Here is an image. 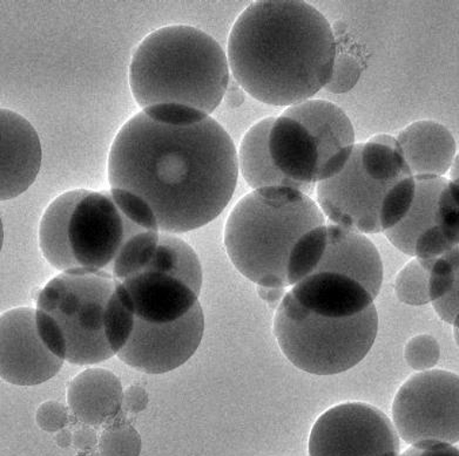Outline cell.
<instances>
[{
    "instance_id": "1",
    "label": "cell",
    "mask_w": 459,
    "mask_h": 456,
    "mask_svg": "<svg viewBox=\"0 0 459 456\" xmlns=\"http://www.w3.org/2000/svg\"><path fill=\"white\" fill-rule=\"evenodd\" d=\"M238 175L233 140L211 116L174 123L142 110L120 129L109 151L111 187L145 201L167 234L199 229L218 218L234 195Z\"/></svg>"
},
{
    "instance_id": "2",
    "label": "cell",
    "mask_w": 459,
    "mask_h": 456,
    "mask_svg": "<svg viewBox=\"0 0 459 456\" xmlns=\"http://www.w3.org/2000/svg\"><path fill=\"white\" fill-rule=\"evenodd\" d=\"M335 33L327 18L299 0H259L238 16L229 39L230 71L255 100L293 106L329 82Z\"/></svg>"
},
{
    "instance_id": "3",
    "label": "cell",
    "mask_w": 459,
    "mask_h": 456,
    "mask_svg": "<svg viewBox=\"0 0 459 456\" xmlns=\"http://www.w3.org/2000/svg\"><path fill=\"white\" fill-rule=\"evenodd\" d=\"M143 230H159L153 211L127 190L77 189L56 197L40 220L39 245L59 271L72 269L111 273L125 243Z\"/></svg>"
},
{
    "instance_id": "4",
    "label": "cell",
    "mask_w": 459,
    "mask_h": 456,
    "mask_svg": "<svg viewBox=\"0 0 459 456\" xmlns=\"http://www.w3.org/2000/svg\"><path fill=\"white\" fill-rule=\"evenodd\" d=\"M230 65L221 45L201 30L166 26L136 48L130 85L143 109L176 104L211 116L225 97Z\"/></svg>"
},
{
    "instance_id": "5",
    "label": "cell",
    "mask_w": 459,
    "mask_h": 456,
    "mask_svg": "<svg viewBox=\"0 0 459 456\" xmlns=\"http://www.w3.org/2000/svg\"><path fill=\"white\" fill-rule=\"evenodd\" d=\"M324 224L327 222L318 204L299 190H253L227 219V254L234 267L257 287L286 288L288 258L296 242Z\"/></svg>"
},
{
    "instance_id": "6",
    "label": "cell",
    "mask_w": 459,
    "mask_h": 456,
    "mask_svg": "<svg viewBox=\"0 0 459 456\" xmlns=\"http://www.w3.org/2000/svg\"><path fill=\"white\" fill-rule=\"evenodd\" d=\"M317 204L336 226L361 234L392 229L415 197V177L401 147L373 142L355 144L344 169L316 185Z\"/></svg>"
},
{
    "instance_id": "7",
    "label": "cell",
    "mask_w": 459,
    "mask_h": 456,
    "mask_svg": "<svg viewBox=\"0 0 459 456\" xmlns=\"http://www.w3.org/2000/svg\"><path fill=\"white\" fill-rule=\"evenodd\" d=\"M377 306L347 318H329L303 309L286 294L276 310L274 334L288 360L315 375L351 370L369 353L377 340Z\"/></svg>"
},
{
    "instance_id": "8",
    "label": "cell",
    "mask_w": 459,
    "mask_h": 456,
    "mask_svg": "<svg viewBox=\"0 0 459 456\" xmlns=\"http://www.w3.org/2000/svg\"><path fill=\"white\" fill-rule=\"evenodd\" d=\"M119 282L109 272L72 269L41 288L37 309L47 311L62 326L67 340L66 362L83 366L115 357L104 336V313Z\"/></svg>"
},
{
    "instance_id": "9",
    "label": "cell",
    "mask_w": 459,
    "mask_h": 456,
    "mask_svg": "<svg viewBox=\"0 0 459 456\" xmlns=\"http://www.w3.org/2000/svg\"><path fill=\"white\" fill-rule=\"evenodd\" d=\"M458 375L430 370L412 375L393 404L394 427L409 444L423 441L458 443Z\"/></svg>"
},
{
    "instance_id": "10",
    "label": "cell",
    "mask_w": 459,
    "mask_h": 456,
    "mask_svg": "<svg viewBox=\"0 0 459 456\" xmlns=\"http://www.w3.org/2000/svg\"><path fill=\"white\" fill-rule=\"evenodd\" d=\"M400 436L382 410L344 402L325 410L309 436V456H398Z\"/></svg>"
},
{
    "instance_id": "11",
    "label": "cell",
    "mask_w": 459,
    "mask_h": 456,
    "mask_svg": "<svg viewBox=\"0 0 459 456\" xmlns=\"http://www.w3.org/2000/svg\"><path fill=\"white\" fill-rule=\"evenodd\" d=\"M204 315L197 303L191 313L170 324H150L135 317L134 330L117 358L147 374L177 370L195 356L203 340Z\"/></svg>"
},
{
    "instance_id": "12",
    "label": "cell",
    "mask_w": 459,
    "mask_h": 456,
    "mask_svg": "<svg viewBox=\"0 0 459 456\" xmlns=\"http://www.w3.org/2000/svg\"><path fill=\"white\" fill-rule=\"evenodd\" d=\"M63 360L51 355L36 329V309L16 307L0 314V378L29 387L59 374Z\"/></svg>"
},
{
    "instance_id": "13",
    "label": "cell",
    "mask_w": 459,
    "mask_h": 456,
    "mask_svg": "<svg viewBox=\"0 0 459 456\" xmlns=\"http://www.w3.org/2000/svg\"><path fill=\"white\" fill-rule=\"evenodd\" d=\"M282 116L305 126L316 144V185L342 172L356 144L354 126L343 109L329 101L307 100L290 106Z\"/></svg>"
},
{
    "instance_id": "14",
    "label": "cell",
    "mask_w": 459,
    "mask_h": 456,
    "mask_svg": "<svg viewBox=\"0 0 459 456\" xmlns=\"http://www.w3.org/2000/svg\"><path fill=\"white\" fill-rule=\"evenodd\" d=\"M43 150L36 129L13 110L0 108V201L16 199L36 181Z\"/></svg>"
},
{
    "instance_id": "15",
    "label": "cell",
    "mask_w": 459,
    "mask_h": 456,
    "mask_svg": "<svg viewBox=\"0 0 459 456\" xmlns=\"http://www.w3.org/2000/svg\"><path fill=\"white\" fill-rule=\"evenodd\" d=\"M130 292L135 317L150 324L179 321L199 303V296L176 277L142 271L121 282Z\"/></svg>"
},
{
    "instance_id": "16",
    "label": "cell",
    "mask_w": 459,
    "mask_h": 456,
    "mask_svg": "<svg viewBox=\"0 0 459 456\" xmlns=\"http://www.w3.org/2000/svg\"><path fill=\"white\" fill-rule=\"evenodd\" d=\"M327 249L314 273L333 272L361 284L377 298L383 282L381 254L369 238L358 231L327 224ZM313 275V273H312Z\"/></svg>"
},
{
    "instance_id": "17",
    "label": "cell",
    "mask_w": 459,
    "mask_h": 456,
    "mask_svg": "<svg viewBox=\"0 0 459 456\" xmlns=\"http://www.w3.org/2000/svg\"><path fill=\"white\" fill-rule=\"evenodd\" d=\"M288 294L303 309L329 318L354 317L375 305L361 284L333 272L313 273Z\"/></svg>"
},
{
    "instance_id": "18",
    "label": "cell",
    "mask_w": 459,
    "mask_h": 456,
    "mask_svg": "<svg viewBox=\"0 0 459 456\" xmlns=\"http://www.w3.org/2000/svg\"><path fill=\"white\" fill-rule=\"evenodd\" d=\"M268 150L276 169L310 194L316 188L317 148L305 126L281 114L268 135Z\"/></svg>"
},
{
    "instance_id": "19",
    "label": "cell",
    "mask_w": 459,
    "mask_h": 456,
    "mask_svg": "<svg viewBox=\"0 0 459 456\" xmlns=\"http://www.w3.org/2000/svg\"><path fill=\"white\" fill-rule=\"evenodd\" d=\"M396 140L413 177H444L457 157L453 133L436 121H416L402 129Z\"/></svg>"
},
{
    "instance_id": "20",
    "label": "cell",
    "mask_w": 459,
    "mask_h": 456,
    "mask_svg": "<svg viewBox=\"0 0 459 456\" xmlns=\"http://www.w3.org/2000/svg\"><path fill=\"white\" fill-rule=\"evenodd\" d=\"M123 394V385L113 372L89 368L71 380L68 409L75 419L98 429L121 412Z\"/></svg>"
},
{
    "instance_id": "21",
    "label": "cell",
    "mask_w": 459,
    "mask_h": 456,
    "mask_svg": "<svg viewBox=\"0 0 459 456\" xmlns=\"http://www.w3.org/2000/svg\"><path fill=\"white\" fill-rule=\"evenodd\" d=\"M416 192L408 214L392 229L385 231L389 242L400 252L412 256L417 239L436 227L442 228L444 233L454 242L446 229L444 214L439 196L447 184L446 177L415 176Z\"/></svg>"
},
{
    "instance_id": "22",
    "label": "cell",
    "mask_w": 459,
    "mask_h": 456,
    "mask_svg": "<svg viewBox=\"0 0 459 456\" xmlns=\"http://www.w3.org/2000/svg\"><path fill=\"white\" fill-rule=\"evenodd\" d=\"M274 116L264 117L248 129L238 148V165L247 184L254 190L267 187H288L309 195L301 185L284 177L276 169L268 150V135Z\"/></svg>"
},
{
    "instance_id": "23",
    "label": "cell",
    "mask_w": 459,
    "mask_h": 456,
    "mask_svg": "<svg viewBox=\"0 0 459 456\" xmlns=\"http://www.w3.org/2000/svg\"><path fill=\"white\" fill-rule=\"evenodd\" d=\"M143 271L176 277L187 284L197 296L203 288V267L199 256L188 243L173 234H160L153 260Z\"/></svg>"
},
{
    "instance_id": "24",
    "label": "cell",
    "mask_w": 459,
    "mask_h": 456,
    "mask_svg": "<svg viewBox=\"0 0 459 456\" xmlns=\"http://www.w3.org/2000/svg\"><path fill=\"white\" fill-rule=\"evenodd\" d=\"M134 325V306L130 292L119 282L109 296L104 313V336L113 355L117 356L128 343Z\"/></svg>"
},
{
    "instance_id": "25",
    "label": "cell",
    "mask_w": 459,
    "mask_h": 456,
    "mask_svg": "<svg viewBox=\"0 0 459 456\" xmlns=\"http://www.w3.org/2000/svg\"><path fill=\"white\" fill-rule=\"evenodd\" d=\"M327 224L314 228L296 242L288 258L286 275L288 287L290 285L294 287L295 284L315 272L327 249Z\"/></svg>"
},
{
    "instance_id": "26",
    "label": "cell",
    "mask_w": 459,
    "mask_h": 456,
    "mask_svg": "<svg viewBox=\"0 0 459 456\" xmlns=\"http://www.w3.org/2000/svg\"><path fill=\"white\" fill-rule=\"evenodd\" d=\"M159 237V230H143L133 235L117 254L111 275L123 282L128 277L143 271L157 252Z\"/></svg>"
},
{
    "instance_id": "27",
    "label": "cell",
    "mask_w": 459,
    "mask_h": 456,
    "mask_svg": "<svg viewBox=\"0 0 459 456\" xmlns=\"http://www.w3.org/2000/svg\"><path fill=\"white\" fill-rule=\"evenodd\" d=\"M142 448V436L123 410L102 426L98 443L101 456H140Z\"/></svg>"
},
{
    "instance_id": "28",
    "label": "cell",
    "mask_w": 459,
    "mask_h": 456,
    "mask_svg": "<svg viewBox=\"0 0 459 456\" xmlns=\"http://www.w3.org/2000/svg\"><path fill=\"white\" fill-rule=\"evenodd\" d=\"M394 291L398 299L408 305L420 306L430 303L428 265L419 258H413L398 272Z\"/></svg>"
},
{
    "instance_id": "29",
    "label": "cell",
    "mask_w": 459,
    "mask_h": 456,
    "mask_svg": "<svg viewBox=\"0 0 459 456\" xmlns=\"http://www.w3.org/2000/svg\"><path fill=\"white\" fill-rule=\"evenodd\" d=\"M336 43V41H335ZM366 65L359 56L348 52V48L336 43L335 60L332 75L325 89L330 93L343 94L354 89L363 73Z\"/></svg>"
},
{
    "instance_id": "30",
    "label": "cell",
    "mask_w": 459,
    "mask_h": 456,
    "mask_svg": "<svg viewBox=\"0 0 459 456\" xmlns=\"http://www.w3.org/2000/svg\"><path fill=\"white\" fill-rule=\"evenodd\" d=\"M404 358L415 371H430L441 358V348L435 337L430 334H419L405 345Z\"/></svg>"
},
{
    "instance_id": "31",
    "label": "cell",
    "mask_w": 459,
    "mask_h": 456,
    "mask_svg": "<svg viewBox=\"0 0 459 456\" xmlns=\"http://www.w3.org/2000/svg\"><path fill=\"white\" fill-rule=\"evenodd\" d=\"M36 329L41 343L51 355L65 362L67 340L65 333L53 315L47 311L36 309Z\"/></svg>"
},
{
    "instance_id": "32",
    "label": "cell",
    "mask_w": 459,
    "mask_h": 456,
    "mask_svg": "<svg viewBox=\"0 0 459 456\" xmlns=\"http://www.w3.org/2000/svg\"><path fill=\"white\" fill-rule=\"evenodd\" d=\"M70 409L58 401H45L37 409L36 420L39 428L48 433H58L72 423Z\"/></svg>"
},
{
    "instance_id": "33",
    "label": "cell",
    "mask_w": 459,
    "mask_h": 456,
    "mask_svg": "<svg viewBox=\"0 0 459 456\" xmlns=\"http://www.w3.org/2000/svg\"><path fill=\"white\" fill-rule=\"evenodd\" d=\"M398 456H459L458 447L439 441H423L413 443L403 454Z\"/></svg>"
},
{
    "instance_id": "34",
    "label": "cell",
    "mask_w": 459,
    "mask_h": 456,
    "mask_svg": "<svg viewBox=\"0 0 459 456\" xmlns=\"http://www.w3.org/2000/svg\"><path fill=\"white\" fill-rule=\"evenodd\" d=\"M74 429H72V444L79 452L96 451L98 448L99 436L97 428L81 423L74 417ZM71 427V426H70Z\"/></svg>"
},
{
    "instance_id": "35",
    "label": "cell",
    "mask_w": 459,
    "mask_h": 456,
    "mask_svg": "<svg viewBox=\"0 0 459 456\" xmlns=\"http://www.w3.org/2000/svg\"><path fill=\"white\" fill-rule=\"evenodd\" d=\"M148 404H150V397H148L147 391L143 386L131 385L124 391L121 410L126 416H135V414L142 413L143 410L147 409Z\"/></svg>"
},
{
    "instance_id": "36",
    "label": "cell",
    "mask_w": 459,
    "mask_h": 456,
    "mask_svg": "<svg viewBox=\"0 0 459 456\" xmlns=\"http://www.w3.org/2000/svg\"><path fill=\"white\" fill-rule=\"evenodd\" d=\"M245 90H242V87L235 80H230L223 99H225L227 106H230V108H238L245 102Z\"/></svg>"
},
{
    "instance_id": "37",
    "label": "cell",
    "mask_w": 459,
    "mask_h": 456,
    "mask_svg": "<svg viewBox=\"0 0 459 456\" xmlns=\"http://www.w3.org/2000/svg\"><path fill=\"white\" fill-rule=\"evenodd\" d=\"M257 294H259L260 298L264 300L265 303H268L269 305L279 306L287 292L284 288L257 287Z\"/></svg>"
},
{
    "instance_id": "38",
    "label": "cell",
    "mask_w": 459,
    "mask_h": 456,
    "mask_svg": "<svg viewBox=\"0 0 459 456\" xmlns=\"http://www.w3.org/2000/svg\"><path fill=\"white\" fill-rule=\"evenodd\" d=\"M56 443L59 447L67 448L72 446V429L70 425L66 428L56 433Z\"/></svg>"
},
{
    "instance_id": "39",
    "label": "cell",
    "mask_w": 459,
    "mask_h": 456,
    "mask_svg": "<svg viewBox=\"0 0 459 456\" xmlns=\"http://www.w3.org/2000/svg\"><path fill=\"white\" fill-rule=\"evenodd\" d=\"M451 174V181H458V157L455 159V161L453 163V166H451V168L449 170Z\"/></svg>"
},
{
    "instance_id": "40",
    "label": "cell",
    "mask_w": 459,
    "mask_h": 456,
    "mask_svg": "<svg viewBox=\"0 0 459 456\" xmlns=\"http://www.w3.org/2000/svg\"><path fill=\"white\" fill-rule=\"evenodd\" d=\"M77 456H101V455L97 451H91V452H79Z\"/></svg>"
},
{
    "instance_id": "41",
    "label": "cell",
    "mask_w": 459,
    "mask_h": 456,
    "mask_svg": "<svg viewBox=\"0 0 459 456\" xmlns=\"http://www.w3.org/2000/svg\"><path fill=\"white\" fill-rule=\"evenodd\" d=\"M4 245V226H3V220L0 219V253H2Z\"/></svg>"
}]
</instances>
